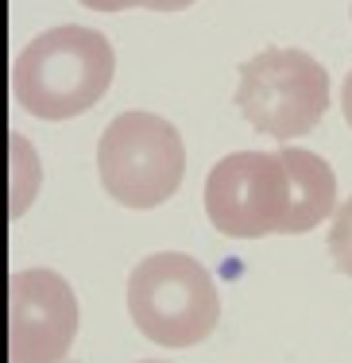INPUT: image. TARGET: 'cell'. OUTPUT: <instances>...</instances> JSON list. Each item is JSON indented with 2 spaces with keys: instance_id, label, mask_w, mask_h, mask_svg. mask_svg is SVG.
<instances>
[{
  "instance_id": "cell-6",
  "label": "cell",
  "mask_w": 352,
  "mask_h": 363,
  "mask_svg": "<svg viewBox=\"0 0 352 363\" xmlns=\"http://www.w3.org/2000/svg\"><path fill=\"white\" fill-rule=\"evenodd\" d=\"M78 336V298L55 271H16L8 282V363H62Z\"/></svg>"
},
{
  "instance_id": "cell-10",
  "label": "cell",
  "mask_w": 352,
  "mask_h": 363,
  "mask_svg": "<svg viewBox=\"0 0 352 363\" xmlns=\"http://www.w3.org/2000/svg\"><path fill=\"white\" fill-rule=\"evenodd\" d=\"M93 12H124V8H151V12H178L190 8L194 0H82Z\"/></svg>"
},
{
  "instance_id": "cell-13",
  "label": "cell",
  "mask_w": 352,
  "mask_h": 363,
  "mask_svg": "<svg viewBox=\"0 0 352 363\" xmlns=\"http://www.w3.org/2000/svg\"><path fill=\"white\" fill-rule=\"evenodd\" d=\"M148 363H155V359H148Z\"/></svg>"
},
{
  "instance_id": "cell-12",
  "label": "cell",
  "mask_w": 352,
  "mask_h": 363,
  "mask_svg": "<svg viewBox=\"0 0 352 363\" xmlns=\"http://www.w3.org/2000/svg\"><path fill=\"white\" fill-rule=\"evenodd\" d=\"M62 363H70V359H62Z\"/></svg>"
},
{
  "instance_id": "cell-4",
  "label": "cell",
  "mask_w": 352,
  "mask_h": 363,
  "mask_svg": "<svg viewBox=\"0 0 352 363\" xmlns=\"http://www.w3.org/2000/svg\"><path fill=\"white\" fill-rule=\"evenodd\" d=\"M236 108L255 132L298 140L321 124L329 108V74L298 47H268L240 66Z\"/></svg>"
},
{
  "instance_id": "cell-9",
  "label": "cell",
  "mask_w": 352,
  "mask_h": 363,
  "mask_svg": "<svg viewBox=\"0 0 352 363\" xmlns=\"http://www.w3.org/2000/svg\"><path fill=\"white\" fill-rule=\"evenodd\" d=\"M329 255H333V267L341 274L352 279V197L333 213V224H329Z\"/></svg>"
},
{
  "instance_id": "cell-8",
  "label": "cell",
  "mask_w": 352,
  "mask_h": 363,
  "mask_svg": "<svg viewBox=\"0 0 352 363\" xmlns=\"http://www.w3.org/2000/svg\"><path fill=\"white\" fill-rule=\"evenodd\" d=\"M39 155L28 147L23 135H12V217H20L23 209L31 205V197L39 194Z\"/></svg>"
},
{
  "instance_id": "cell-11",
  "label": "cell",
  "mask_w": 352,
  "mask_h": 363,
  "mask_svg": "<svg viewBox=\"0 0 352 363\" xmlns=\"http://www.w3.org/2000/svg\"><path fill=\"white\" fill-rule=\"evenodd\" d=\"M341 108H345V120H348V128H352V70L345 77V85H341Z\"/></svg>"
},
{
  "instance_id": "cell-1",
  "label": "cell",
  "mask_w": 352,
  "mask_h": 363,
  "mask_svg": "<svg viewBox=\"0 0 352 363\" xmlns=\"http://www.w3.org/2000/svg\"><path fill=\"white\" fill-rule=\"evenodd\" d=\"M116 55L109 39L82 23L35 35L12 62V97L39 120L82 116L109 93Z\"/></svg>"
},
{
  "instance_id": "cell-2",
  "label": "cell",
  "mask_w": 352,
  "mask_h": 363,
  "mask_svg": "<svg viewBox=\"0 0 352 363\" xmlns=\"http://www.w3.org/2000/svg\"><path fill=\"white\" fill-rule=\"evenodd\" d=\"M128 313L159 348H194L217 328L221 294L194 255L159 252L128 274Z\"/></svg>"
},
{
  "instance_id": "cell-3",
  "label": "cell",
  "mask_w": 352,
  "mask_h": 363,
  "mask_svg": "<svg viewBox=\"0 0 352 363\" xmlns=\"http://www.w3.org/2000/svg\"><path fill=\"white\" fill-rule=\"evenodd\" d=\"M97 174L105 194L124 209H159L178 194L186 174V143L159 112H120L101 132Z\"/></svg>"
},
{
  "instance_id": "cell-5",
  "label": "cell",
  "mask_w": 352,
  "mask_h": 363,
  "mask_svg": "<svg viewBox=\"0 0 352 363\" xmlns=\"http://www.w3.org/2000/svg\"><path fill=\"white\" fill-rule=\"evenodd\" d=\"M290 213V174L279 151L225 155L205 178V217L233 240L282 232Z\"/></svg>"
},
{
  "instance_id": "cell-7",
  "label": "cell",
  "mask_w": 352,
  "mask_h": 363,
  "mask_svg": "<svg viewBox=\"0 0 352 363\" xmlns=\"http://www.w3.org/2000/svg\"><path fill=\"white\" fill-rule=\"evenodd\" d=\"M290 174V213L282 224V236H302L337 213V174L314 151L302 147H279Z\"/></svg>"
}]
</instances>
